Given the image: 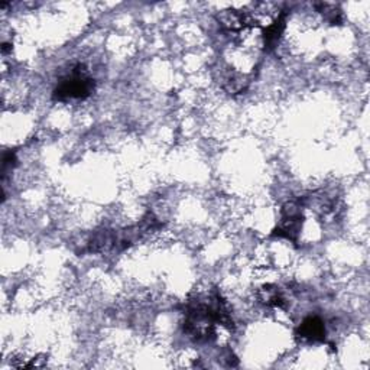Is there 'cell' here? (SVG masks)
<instances>
[{
  "instance_id": "1",
  "label": "cell",
  "mask_w": 370,
  "mask_h": 370,
  "mask_svg": "<svg viewBox=\"0 0 370 370\" xmlns=\"http://www.w3.org/2000/svg\"><path fill=\"white\" fill-rule=\"evenodd\" d=\"M218 326L214 311L207 301H188L184 310L182 330L195 343H210L215 339Z\"/></svg>"
},
{
  "instance_id": "2",
  "label": "cell",
  "mask_w": 370,
  "mask_h": 370,
  "mask_svg": "<svg viewBox=\"0 0 370 370\" xmlns=\"http://www.w3.org/2000/svg\"><path fill=\"white\" fill-rule=\"evenodd\" d=\"M96 81L90 76L84 64H77L69 74L60 78L57 87L53 91V98L57 102H69V100H84L93 94Z\"/></svg>"
},
{
  "instance_id": "3",
  "label": "cell",
  "mask_w": 370,
  "mask_h": 370,
  "mask_svg": "<svg viewBox=\"0 0 370 370\" xmlns=\"http://www.w3.org/2000/svg\"><path fill=\"white\" fill-rule=\"evenodd\" d=\"M304 207L306 206L302 198L285 203L281 210L279 224L272 233L274 236L297 243L302 229V223H304Z\"/></svg>"
},
{
  "instance_id": "4",
  "label": "cell",
  "mask_w": 370,
  "mask_h": 370,
  "mask_svg": "<svg viewBox=\"0 0 370 370\" xmlns=\"http://www.w3.org/2000/svg\"><path fill=\"white\" fill-rule=\"evenodd\" d=\"M218 22L229 32H240L256 26V19L246 10L227 9L218 15Z\"/></svg>"
},
{
  "instance_id": "5",
  "label": "cell",
  "mask_w": 370,
  "mask_h": 370,
  "mask_svg": "<svg viewBox=\"0 0 370 370\" xmlns=\"http://www.w3.org/2000/svg\"><path fill=\"white\" fill-rule=\"evenodd\" d=\"M297 335L302 340L312 342V343L324 342L326 340V324L319 317L310 315L298 327Z\"/></svg>"
},
{
  "instance_id": "6",
  "label": "cell",
  "mask_w": 370,
  "mask_h": 370,
  "mask_svg": "<svg viewBox=\"0 0 370 370\" xmlns=\"http://www.w3.org/2000/svg\"><path fill=\"white\" fill-rule=\"evenodd\" d=\"M287 10H282L278 18L271 24L267 25L263 29V35H262V41H263V49L266 53H271L274 49L278 46L281 38H282V33L285 30V26H287Z\"/></svg>"
},
{
  "instance_id": "7",
  "label": "cell",
  "mask_w": 370,
  "mask_h": 370,
  "mask_svg": "<svg viewBox=\"0 0 370 370\" xmlns=\"http://www.w3.org/2000/svg\"><path fill=\"white\" fill-rule=\"evenodd\" d=\"M258 298L263 306L271 308H285V297L279 287L272 283L263 285V287L258 291Z\"/></svg>"
},
{
  "instance_id": "8",
  "label": "cell",
  "mask_w": 370,
  "mask_h": 370,
  "mask_svg": "<svg viewBox=\"0 0 370 370\" xmlns=\"http://www.w3.org/2000/svg\"><path fill=\"white\" fill-rule=\"evenodd\" d=\"M315 9H317V12H319L324 16V19L330 25H333V26L342 25L343 15H342V10L339 9V6L331 5V3H315Z\"/></svg>"
},
{
  "instance_id": "9",
  "label": "cell",
  "mask_w": 370,
  "mask_h": 370,
  "mask_svg": "<svg viewBox=\"0 0 370 370\" xmlns=\"http://www.w3.org/2000/svg\"><path fill=\"white\" fill-rule=\"evenodd\" d=\"M16 165V154L15 150H8L3 155V162H2V174H3V179L8 175V171H12Z\"/></svg>"
},
{
  "instance_id": "10",
  "label": "cell",
  "mask_w": 370,
  "mask_h": 370,
  "mask_svg": "<svg viewBox=\"0 0 370 370\" xmlns=\"http://www.w3.org/2000/svg\"><path fill=\"white\" fill-rule=\"evenodd\" d=\"M10 49H12V46L9 44H3L2 45V54H8L10 51Z\"/></svg>"
}]
</instances>
